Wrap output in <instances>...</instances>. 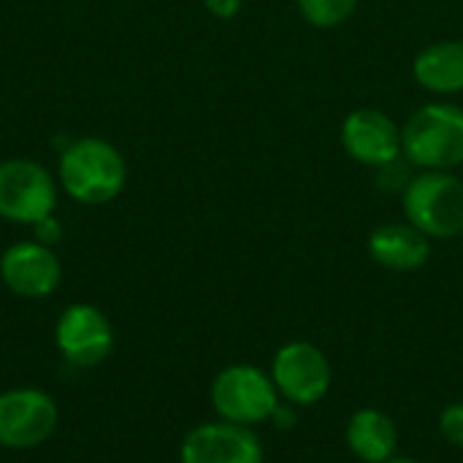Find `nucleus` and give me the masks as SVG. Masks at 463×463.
Here are the masks:
<instances>
[{"mask_svg": "<svg viewBox=\"0 0 463 463\" xmlns=\"http://www.w3.org/2000/svg\"><path fill=\"white\" fill-rule=\"evenodd\" d=\"M345 445L358 461L385 463L399 456V429L388 412L364 407L347 420Z\"/></svg>", "mask_w": 463, "mask_h": 463, "instance_id": "nucleus-13", "label": "nucleus"}, {"mask_svg": "<svg viewBox=\"0 0 463 463\" xmlns=\"http://www.w3.org/2000/svg\"><path fill=\"white\" fill-rule=\"evenodd\" d=\"M269 374L279 391V399L298 410L320 404L334 385V366L328 355L307 339L282 345L271 358Z\"/></svg>", "mask_w": 463, "mask_h": 463, "instance_id": "nucleus-6", "label": "nucleus"}, {"mask_svg": "<svg viewBox=\"0 0 463 463\" xmlns=\"http://www.w3.org/2000/svg\"><path fill=\"white\" fill-rule=\"evenodd\" d=\"M345 152L372 168H380L402 155V130L380 109H358L342 125Z\"/></svg>", "mask_w": 463, "mask_h": 463, "instance_id": "nucleus-11", "label": "nucleus"}, {"mask_svg": "<svg viewBox=\"0 0 463 463\" xmlns=\"http://www.w3.org/2000/svg\"><path fill=\"white\" fill-rule=\"evenodd\" d=\"M62 193L84 206H103L122 195L128 184V163L122 152L98 136L73 138L57 163Z\"/></svg>", "mask_w": 463, "mask_h": 463, "instance_id": "nucleus-1", "label": "nucleus"}, {"mask_svg": "<svg viewBox=\"0 0 463 463\" xmlns=\"http://www.w3.org/2000/svg\"><path fill=\"white\" fill-rule=\"evenodd\" d=\"M0 279L19 298H49L62 282V263L52 247L16 241L0 255Z\"/></svg>", "mask_w": 463, "mask_h": 463, "instance_id": "nucleus-10", "label": "nucleus"}, {"mask_svg": "<svg viewBox=\"0 0 463 463\" xmlns=\"http://www.w3.org/2000/svg\"><path fill=\"white\" fill-rule=\"evenodd\" d=\"M182 463H266V450L255 429L225 420L201 423L187 431L179 448Z\"/></svg>", "mask_w": 463, "mask_h": 463, "instance_id": "nucleus-9", "label": "nucleus"}, {"mask_svg": "<svg viewBox=\"0 0 463 463\" xmlns=\"http://www.w3.org/2000/svg\"><path fill=\"white\" fill-rule=\"evenodd\" d=\"M54 345L71 366L92 369L111 355L114 328L98 307L71 304L54 323Z\"/></svg>", "mask_w": 463, "mask_h": 463, "instance_id": "nucleus-8", "label": "nucleus"}, {"mask_svg": "<svg viewBox=\"0 0 463 463\" xmlns=\"http://www.w3.org/2000/svg\"><path fill=\"white\" fill-rule=\"evenodd\" d=\"M439 434L448 445L463 450V402H453L439 412Z\"/></svg>", "mask_w": 463, "mask_h": 463, "instance_id": "nucleus-17", "label": "nucleus"}, {"mask_svg": "<svg viewBox=\"0 0 463 463\" xmlns=\"http://www.w3.org/2000/svg\"><path fill=\"white\" fill-rule=\"evenodd\" d=\"M404 214L429 239L463 233V182L448 171H423L404 190Z\"/></svg>", "mask_w": 463, "mask_h": 463, "instance_id": "nucleus-4", "label": "nucleus"}, {"mask_svg": "<svg viewBox=\"0 0 463 463\" xmlns=\"http://www.w3.org/2000/svg\"><path fill=\"white\" fill-rule=\"evenodd\" d=\"M412 73L420 87L439 95L463 90V41L429 43L412 62Z\"/></svg>", "mask_w": 463, "mask_h": 463, "instance_id": "nucleus-14", "label": "nucleus"}, {"mask_svg": "<svg viewBox=\"0 0 463 463\" xmlns=\"http://www.w3.org/2000/svg\"><path fill=\"white\" fill-rule=\"evenodd\" d=\"M402 155L423 171H448L463 163V109L429 103L402 128Z\"/></svg>", "mask_w": 463, "mask_h": 463, "instance_id": "nucleus-2", "label": "nucleus"}, {"mask_svg": "<svg viewBox=\"0 0 463 463\" xmlns=\"http://www.w3.org/2000/svg\"><path fill=\"white\" fill-rule=\"evenodd\" d=\"M33 239L38 241V244H43V247H57L60 241H62V222L54 217V214H49V217H43L41 222H35L33 225Z\"/></svg>", "mask_w": 463, "mask_h": 463, "instance_id": "nucleus-18", "label": "nucleus"}, {"mask_svg": "<svg viewBox=\"0 0 463 463\" xmlns=\"http://www.w3.org/2000/svg\"><path fill=\"white\" fill-rule=\"evenodd\" d=\"M369 255L388 271H418L431 255V239L412 222H385L372 231Z\"/></svg>", "mask_w": 463, "mask_h": 463, "instance_id": "nucleus-12", "label": "nucleus"}, {"mask_svg": "<svg viewBox=\"0 0 463 463\" xmlns=\"http://www.w3.org/2000/svg\"><path fill=\"white\" fill-rule=\"evenodd\" d=\"M385 463H420V461H415V458H407V456H393L391 461H385Z\"/></svg>", "mask_w": 463, "mask_h": 463, "instance_id": "nucleus-21", "label": "nucleus"}, {"mask_svg": "<svg viewBox=\"0 0 463 463\" xmlns=\"http://www.w3.org/2000/svg\"><path fill=\"white\" fill-rule=\"evenodd\" d=\"M279 402L271 374L252 364L225 366L212 383V407L225 423L255 429L271 420Z\"/></svg>", "mask_w": 463, "mask_h": 463, "instance_id": "nucleus-3", "label": "nucleus"}, {"mask_svg": "<svg viewBox=\"0 0 463 463\" xmlns=\"http://www.w3.org/2000/svg\"><path fill=\"white\" fill-rule=\"evenodd\" d=\"M60 182L35 160L11 157L0 163V217L14 225L33 228L54 214Z\"/></svg>", "mask_w": 463, "mask_h": 463, "instance_id": "nucleus-5", "label": "nucleus"}, {"mask_svg": "<svg viewBox=\"0 0 463 463\" xmlns=\"http://www.w3.org/2000/svg\"><path fill=\"white\" fill-rule=\"evenodd\" d=\"M60 423L57 402L38 388H11L0 393V448H41Z\"/></svg>", "mask_w": 463, "mask_h": 463, "instance_id": "nucleus-7", "label": "nucleus"}, {"mask_svg": "<svg viewBox=\"0 0 463 463\" xmlns=\"http://www.w3.org/2000/svg\"><path fill=\"white\" fill-rule=\"evenodd\" d=\"M298 8L312 27L331 30L345 24L355 14L358 0H298Z\"/></svg>", "mask_w": 463, "mask_h": 463, "instance_id": "nucleus-15", "label": "nucleus"}, {"mask_svg": "<svg viewBox=\"0 0 463 463\" xmlns=\"http://www.w3.org/2000/svg\"><path fill=\"white\" fill-rule=\"evenodd\" d=\"M203 5H206V11H209L212 16H217V19H231V16L239 14L241 0H203Z\"/></svg>", "mask_w": 463, "mask_h": 463, "instance_id": "nucleus-19", "label": "nucleus"}, {"mask_svg": "<svg viewBox=\"0 0 463 463\" xmlns=\"http://www.w3.org/2000/svg\"><path fill=\"white\" fill-rule=\"evenodd\" d=\"M296 412H298V407H293V404H288V402H279V407L274 410V415H271L269 423H274L277 429L288 431V429L296 426Z\"/></svg>", "mask_w": 463, "mask_h": 463, "instance_id": "nucleus-20", "label": "nucleus"}, {"mask_svg": "<svg viewBox=\"0 0 463 463\" xmlns=\"http://www.w3.org/2000/svg\"><path fill=\"white\" fill-rule=\"evenodd\" d=\"M377 171H380V174H377V184H380L383 190H388V193H396V190L404 193L407 184L415 179V176H412V163H410L407 157L402 160V155H399L396 160L380 165Z\"/></svg>", "mask_w": 463, "mask_h": 463, "instance_id": "nucleus-16", "label": "nucleus"}]
</instances>
